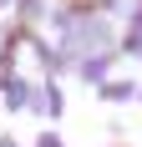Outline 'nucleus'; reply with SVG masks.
I'll list each match as a JSON object with an SVG mask.
<instances>
[{
    "label": "nucleus",
    "mask_w": 142,
    "mask_h": 147,
    "mask_svg": "<svg viewBox=\"0 0 142 147\" xmlns=\"http://www.w3.org/2000/svg\"><path fill=\"white\" fill-rule=\"evenodd\" d=\"M10 10H15V0H0V15H10Z\"/></svg>",
    "instance_id": "obj_10"
},
{
    "label": "nucleus",
    "mask_w": 142,
    "mask_h": 147,
    "mask_svg": "<svg viewBox=\"0 0 142 147\" xmlns=\"http://www.w3.org/2000/svg\"><path fill=\"white\" fill-rule=\"evenodd\" d=\"M10 15H15V26L36 30L46 15H51V0H15V10H10Z\"/></svg>",
    "instance_id": "obj_6"
},
{
    "label": "nucleus",
    "mask_w": 142,
    "mask_h": 147,
    "mask_svg": "<svg viewBox=\"0 0 142 147\" xmlns=\"http://www.w3.org/2000/svg\"><path fill=\"white\" fill-rule=\"evenodd\" d=\"M0 36H5V26H0Z\"/></svg>",
    "instance_id": "obj_13"
},
{
    "label": "nucleus",
    "mask_w": 142,
    "mask_h": 147,
    "mask_svg": "<svg viewBox=\"0 0 142 147\" xmlns=\"http://www.w3.org/2000/svg\"><path fill=\"white\" fill-rule=\"evenodd\" d=\"M137 107H142V81H137Z\"/></svg>",
    "instance_id": "obj_11"
},
{
    "label": "nucleus",
    "mask_w": 142,
    "mask_h": 147,
    "mask_svg": "<svg viewBox=\"0 0 142 147\" xmlns=\"http://www.w3.org/2000/svg\"><path fill=\"white\" fill-rule=\"evenodd\" d=\"M36 147H66V137H61L56 127H41V132H36Z\"/></svg>",
    "instance_id": "obj_8"
},
{
    "label": "nucleus",
    "mask_w": 142,
    "mask_h": 147,
    "mask_svg": "<svg viewBox=\"0 0 142 147\" xmlns=\"http://www.w3.org/2000/svg\"><path fill=\"white\" fill-rule=\"evenodd\" d=\"M97 96L107 107H137V81H132V76H107L97 86Z\"/></svg>",
    "instance_id": "obj_5"
},
{
    "label": "nucleus",
    "mask_w": 142,
    "mask_h": 147,
    "mask_svg": "<svg viewBox=\"0 0 142 147\" xmlns=\"http://www.w3.org/2000/svg\"><path fill=\"white\" fill-rule=\"evenodd\" d=\"M30 117H41V127H56L66 117V86L61 81H36V96H30Z\"/></svg>",
    "instance_id": "obj_1"
},
{
    "label": "nucleus",
    "mask_w": 142,
    "mask_h": 147,
    "mask_svg": "<svg viewBox=\"0 0 142 147\" xmlns=\"http://www.w3.org/2000/svg\"><path fill=\"white\" fill-rule=\"evenodd\" d=\"M0 147H20V142H15V137H10V132H0Z\"/></svg>",
    "instance_id": "obj_9"
},
{
    "label": "nucleus",
    "mask_w": 142,
    "mask_h": 147,
    "mask_svg": "<svg viewBox=\"0 0 142 147\" xmlns=\"http://www.w3.org/2000/svg\"><path fill=\"white\" fill-rule=\"evenodd\" d=\"M26 51L36 56V66H41V76H46V81H61V76L71 71V61L61 56V46H56V41H46V36H36V30H30Z\"/></svg>",
    "instance_id": "obj_2"
},
{
    "label": "nucleus",
    "mask_w": 142,
    "mask_h": 147,
    "mask_svg": "<svg viewBox=\"0 0 142 147\" xmlns=\"http://www.w3.org/2000/svg\"><path fill=\"white\" fill-rule=\"evenodd\" d=\"M30 96H36V81L15 71L10 81L0 86V107H5V117H20V112H30Z\"/></svg>",
    "instance_id": "obj_4"
},
{
    "label": "nucleus",
    "mask_w": 142,
    "mask_h": 147,
    "mask_svg": "<svg viewBox=\"0 0 142 147\" xmlns=\"http://www.w3.org/2000/svg\"><path fill=\"white\" fill-rule=\"evenodd\" d=\"M112 147H132V142H112Z\"/></svg>",
    "instance_id": "obj_12"
},
{
    "label": "nucleus",
    "mask_w": 142,
    "mask_h": 147,
    "mask_svg": "<svg viewBox=\"0 0 142 147\" xmlns=\"http://www.w3.org/2000/svg\"><path fill=\"white\" fill-rule=\"evenodd\" d=\"M117 61H122V56H117V46H112V51H86V56L76 61V66H71V71L81 76L86 86H101V81H107V76H112V66H117Z\"/></svg>",
    "instance_id": "obj_3"
},
{
    "label": "nucleus",
    "mask_w": 142,
    "mask_h": 147,
    "mask_svg": "<svg viewBox=\"0 0 142 147\" xmlns=\"http://www.w3.org/2000/svg\"><path fill=\"white\" fill-rule=\"evenodd\" d=\"M122 36H137L142 41V0H127V30Z\"/></svg>",
    "instance_id": "obj_7"
}]
</instances>
